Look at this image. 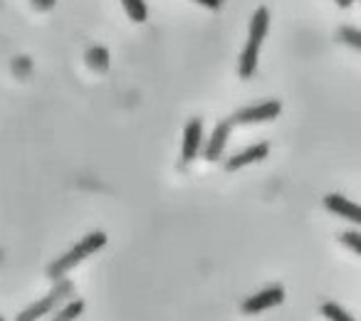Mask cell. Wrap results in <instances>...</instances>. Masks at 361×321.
<instances>
[{
    "label": "cell",
    "mask_w": 361,
    "mask_h": 321,
    "mask_svg": "<svg viewBox=\"0 0 361 321\" xmlns=\"http://www.w3.org/2000/svg\"><path fill=\"white\" fill-rule=\"evenodd\" d=\"M82 311H85V301H82V299H70V301H65V304H62V309H57L55 314H52L50 321H77Z\"/></svg>",
    "instance_id": "10"
},
{
    "label": "cell",
    "mask_w": 361,
    "mask_h": 321,
    "mask_svg": "<svg viewBox=\"0 0 361 321\" xmlns=\"http://www.w3.org/2000/svg\"><path fill=\"white\" fill-rule=\"evenodd\" d=\"M201 6H206V8H211V11H218V8L223 6V0H198Z\"/></svg>",
    "instance_id": "15"
},
{
    "label": "cell",
    "mask_w": 361,
    "mask_h": 321,
    "mask_svg": "<svg viewBox=\"0 0 361 321\" xmlns=\"http://www.w3.org/2000/svg\"><path fill=\"white\" fill-rule=\"evenodd\" d=\"M106 245V235L104 232H90V235H85L80 242H77L75 247H72L70 252H65L62 257H57L55 262H52L50 267H47V277L50 279H62V277L67 275L70 270H75L77 265H80L82 260H87L90 255H94L97 250H102V247Z\"/></svg>",
    "instance_id": "1"
},
{
    "label": "cell",
    "mask_w": 361,
    "mask_h": 321,
    "mask_svg": "<svg viewBox=\"0 0 361 321\" xmlns=\"http://www.w3.org/2000/svg\"><path fill=\"white\" fill-rule=\"evenodd\" d=\"M267 153H270V144H255V146H250V149H245V151H240V153H235L233 158H228V163H226V171H240V168H245V166H250V163H257V160H262V158H267Z\"/></svg>",
    "instance_id": "7"
},
{
    "label": "cell",
    "mask_w": 361,
    "mask_h": 321,
    "mask_svg": "<svg viewBox=\"0 0 361 321\" xmlns=\"http://www.w3.org/2000/svg\"><path fill=\"white\" fill-rule=\"evenodd\" d=\"M341 37H346V42H349V45H354L356 50H359V45H361L359 30H354V27H344V30H341Z\"/></svg>",
    "instance_id": "14"
},
{
    "label": "cell",
    "mask_w": 361,
    "mask_h": 321,
    "mask_svg": "<svg viewBox=\"0 0 361 321\" xmlns=\"http://www.w3.org/2000/svg\"><path fill=\"white\" fill-rule=\"evenodd\" d=\"M282 111V104L277 99L272 101H262V104H255V106H245L240 109L235 116H231L233 124H262V121H272L277 119V114Z\"/></svg>",
    "instance_id": "5"
},
{
    "label": "cell",
    "mask_w": 361,
    "mask_h": 321,
    "mask_svg": "<svg viewBox=\"0 0 361 321\" xmlns=\"http://www.w3.org/2000/svg\"><path fill=\"white\" fill-rule=\"evenodd\" d=\"M0 321H3V316H0Z\"/></svg>",
    "instance_id": "17"
},
{
    "label": "cell",
    "mask_w": 361,
    "mask_h": 321,
    "mask_svg": "<svg viewBox=\"0 0 361 321\" xmlns=\"http://www.w3.org/2000/svg\"><path fill=\"white\" fill-rule=\"evenodd\" d=\"M336 3H339L341 8H346V6H351V0H336Z\"/></svg>",
    "instance_id": "16"
},
{
    "label": "cell",
    "mask_w": 361,
    "mask_h": 321,
    "mask_svg": "<svg viewBox=\"0 0 361 321\" xmlns=\"http://www.w3.org/2000/svg\"><path fill=\"white\" fill-rule=\"evenodd\" d=\"M233 126H235V124H233V119H226V121H221L216 129H213L211 139H208V146H206V158L208 160H218L223 156L228 139H231Z\"/></svg>",
    "instance_id": "8"
},
{
    "label": "cell",
    "mask_w": 361,
    "mask_h": 321,
    "mask_svg": "<svg viewBox=\"0 0 361 321\" xmlns=\"http://www.w3.org/2000/svg\"><path fill=\"white\" fill-rule=\"evenodd\" d=\"M124 3V11L129 13L131 20L136 23H144L146 20V6H144V0H121Z\"/></svg>",
    "instance_id": "12"
},
{
    "label": "cell",
    "mask_w": 361,
    "mask_h": 321,
    "mask_svg": "<svg viewBox=\"0 0 361 321\" xmlns=\"http://www.w3.org/2000/svg\"><path fill=\"white\" fill-rule=\"evenodd\" d=\"M282 301H285V289H282L280 284H272V287H265V289L255 291L252 296H247V299L243 301V311H245L247 316H255V314H260V311L272 309V306H280Z\"/></svg>",
    "instance_id": "4"
},
{
    "label": "cell",
    "mask_w": 361,
    "mask_h": 321,
    "mask_svg": "<svg viewBox=\"0 0 361 321\" xmlns=\"http://www.w3.org/2000/svg\"><path fill=\"white\" fill-rule=\"evenodd\" d=\"M267 27H270V13L267 8H257L255 15H252V25H250V37H247L245 52L240 57V65H238V72H240L243 80H250L257 70V57H260V47L262 40L267 35Z\"/></svg>",
    "instance_id": "2"
},
{
    "label": "cell",
    "mask_w": 361,
    "mask_h": 321,
    "mask_svg": "<svg viewBox=\"0 0 361 321\" xmlns=\"http://www.w3.org/2000/svg\"><path fill=\"white\" fill-rule=\"evenodd\" d=\"M322 316H324L326 321H356L354 316H351L344 306L336 304V301H326V304H322Z\"/></svg>",
    "instance_id": "11"
},
{
    "label": "cell",
    "mask_w": 361,
    "mask_h": 321,
    "mask_svg": "<svg viewBox=\"0 0 361 321\" xmlns=\"http://www.w3.org/2000/svg\"><path fill=\"white\" fill-rule=\"evenodd\" d=\"M324 208L329 213H334L336 218H344V220H351L359 225L361 222V208L356 206V203L346 201L344 196H336V193H331V196L324 198Z\"/></svg>",
    "instance_id": "9"
},
{
    "label": "cell",
    "mask_w": 361,
    "mask_h": 321,
    "mask_svg": "<svg viewBox=\"0 0 361 321\" xmlns=\"http://www.w3.org/2000/svg\"><path fill=\"white\" fill-rule=\"evenodd\" d=\"M203 144V121L201 119H191L186 124V131H183V149H180V158L183 163L193 160L201 151Z\"/></svg>",
    "instance_id": "6"
},
{
    "label": "cell",
    "mask_w": 361,
    "mask_h": 321,
    "mask_svg": "<svg viewBox=\"0 0 361 321\" xmlns=\"http://www.w3.org/2000/svg\"><path fill=\"white\" fill-rule=\"evenodd\" d=\"M339 240L344 242V245L349 247L351 252H356V255L361 252V235H359V232H344Z\"/></svg>",
    "instance_id": "13"
},
{
    "label": "cell",
    "mask_w": 361,
    "mask_h": 321,
    "mask_svg": "<svg viewBox=\"0 0 361 321\" xmlns=\"http://www.w3.org/2000/svg\"><path fill=\"white\" fill-rule=\"evenodd\" d=\"M72 294H75V284H72V279H57V284L52 287L45 296H40L37 301H32L27 309H23L16 321H40L42 316L55 314L65 301H70Z\"/></svg>",
    "instance_id": "3"
}]
</instances>
